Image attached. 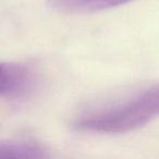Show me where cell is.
I'll list each match as a JSON object with an SVG mask.
<instances>
[{
  "label": "cell",
  "mask_w": 159,
  "mask_h": 159,
  "mask_svg": "<svg viewBox=\"0 0 159 159\" xmlns=\"http://www.w3.org/2000/svg\"><path fill=\"white\" fill-rule=\"evenodd\" d=\"M158 107L159 93L155 85L123 104L80 119L75 128L84 132L105 134L131 132L155 119Z\"/></svg>",
  "instance_id": "6da1fadb"
},
{
  "label": "cell",
  "mask_w": 159,
  "mask_h": 159,
  "mask_svg": "<svg viewBox=\"0 0 159 159\" xmlns=\"http://www.w3.org/2000/svg\"><path fill=\"white\" fill-rule=\"evenodd\" d=\"M37 83L31 68L16 62H0V97L21 98L31 94Z\"/></svg>",
  "instance_id": "7a4b0ae2"
},
{
  "label": "cell",
  "mask_w": 159,
  "mask_h": 159,
  "mask_svg": "<svg viewBox=\"0 0 159 159\" xmlns=\"http://www.w3.org/2000/svg\"><path fill=\"white\" fill-rule=\"evenodd\" d=\"M0 159H43V154L30 144H2L0 145Z\"/></svg>",
  "instance_id": "277c9868"
},
{
  "label": "cell",
  "mask_w": 159,
  "mask_h": 159,
  "mask_svg": "<svg viewBox=\"0 0 159 159\" xmlns=\"http://www.w3.org/2000/svg\"><path fill=\"white\" fill-rule=\"evenodd\" d=\"M133 0H48L53 10L66 13H89L125 5Z\"/></svg>",
  "instance_id": "3957f363"
}]
</instances>
